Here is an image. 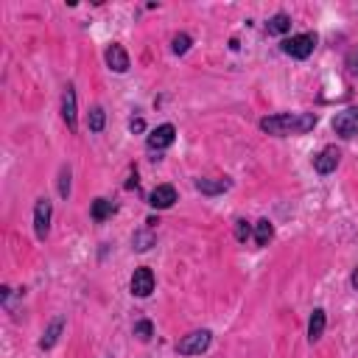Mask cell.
Instances as JSON below:
<instances>
[{
	"mask_svg": "<svg viewBox=\"0 0 358 358\" xmlns=\"http://www.w3.org/2000/svg\"><path fill=\"white\" fill-rule=\"evenodd\" d=\"M319 123L316 112H280L268 115L260 120V131L274 134V137H288V134H308Z\"/></svg>",
	"mask_w": 358,
	"mask_h": 358,
	"instance_id": "obj_1",
	"label": "cell"
},
{
	"mask_svg": "<svg viewBox=\"0 0 358 358\" xmlns=\"http://www.w3.org/2000/svg\"><path fill=\"white\" fill-rule=\"evenodd\" d=\"M210 344H213V333L207 330V327H201V330H190V333H185L179 341H176V352L179 355H201V352H207L210 350Z\"/></svg>",
	"mask_w": 358,
	"mask_h": 358,
	"instance_id": "obj_2",
	"label": "cell"
},
{
	"mask_svg": "<svg viewBox=\"0 0 358 358\" xmlns=\"http://www.w3.org/2000/svg\"><path fill=\"white\" fill-rule=\"evenodd\" d=\"M316 34H310V31H305V34H294V36H285L282 42H280V50L285 53V56H291V59H308L310 53H313V48H316Z\"/></svg>",
	"mask_w": 358,
	"mask_h": 358,
	"instance_id": "obj_3",
	"label": "cell"
},
{
	"mask_svg": "<svg viewBox=\"0 0 358 358\" xmlns=\"http://www.w3.org/2000/svg\"><path fill=\"white\" fill-rule=\"evenodd\" d=\"M50 218H53V204H50L48 196H39L36 204H34V232H36V241H48Z\"/></svg>",
	"mask_w": 358,
	"mask_h": 358,
	"instance_id": "obj_4",
	"label": "cell"
},
{
	"mask_svg": "<svg viewBox=\"0 0 358 358\" xmlns=\"http://www.w3.org/2000/svg\"><path fill=\"white\" fill-rule=\"evenodd\" d=\"M333 131L344 140L358 137V106H344L333 115Z\"/></svg>",
	"mask_w": 358,
	"mask_h": 358,
	"instance_id": "obj_5",
	"label": "cell"
},
{
	"mask_svg": "<svg viewBox=\"0 0 358 358\" xmlns=\"http://www.w3.org/2000/svg\"><path fill=\"white\" fill-rule=\"evenodd\" d=\"M173 140H176V129H173V123H159L157 129L148 131V137H145V148H148L151 154H154V151L159 154V151L171 148Z\"/></svg>",
	"mask_w": 358,
	"mask_h": 358,
	"instance_id": "obj_6",
	"label": "cell"
},
{
	"mask_svg": "<svg viewBox=\"0 0 358 358\" xmlns=\"http://www.w3.org/2000/svg\"><path fill=\"white\" fill-rule=\"evenodd\" d=\"M62 120L67 123L70 131L78 129V98H76V87L67 84L62 90Z\"/></svg>",
	"mask_w": 358,
	"mask_h": 358,
	"instance_id": "obj_7",
	"label": "cell"
},
{
	"mask_svg": "<svg viewBox=\"0 0 358 358\" xmlns=\"http://www.w3.org/2000/svg\"><path fill=\"white\" fill-rule=\"evenodd\" d=\"M154 271L148 268V266H140V268H134V274H131V280H129V291L134 294V296H140V299H145V296H151V291H154Z\"/></svg>",
	"mask_w": 358,
	"mask_h": 358,
	"instance_id": "obj_8",
	"label": "cell"
},
{
	"mask_svg": "<svg viewBox=\"0 0 358 358\" xmlns=\"http://www.w3.org/2000/svg\"><path fill=\"white\" fill-rule=\"evenodd\" d=\"M338 162H341V151H338L336 145H324V148L313 157V171L322 173V176H327V173H333V171L338 168Z\"/></svg>",
	"mask_w": 358,
	"mask_h": 358,
	"instance_id": "obj_9",
	"label": "cell"
},
{
	"mask_svg": "<svg viewBox=\"0 0 358 358\" xmlns=\"http://www.w3.org/2000/svg\"><path fill=\"white\" fill-rule=\"evenodd\" d=\"M103 59H106V67H109V70H115V73H129V67H131L126 48H123V45H117V42H112V45L106 48Z\"/></svg>",
	"mask_w": 358,
	"mask_h": 358,
	"instance_id": "obj_10",
	"label": "cell"
},
{
	"mask_svg": "<svg viewBox=\"0 0 358 358\" xmlns=\"http://www.w3.org/2000/svg\"><path fill=\"white\" fill-rule=\"evenodd\" d=\"M173 201H176V187L173 185H157L148 193V204L154 210H168V207H173Z\"/></svg>",
	"mask_w": 358,
	"mask_h": 358,
	"instance_id": "obj_11",
	"label": "cell"
},
{
	"mask_svg": "<svg viewBox=\"0 0 358 358\" xmlns=\"http://www.w3.org/2000/svg\"><path fill=\"white\" fill-rule=\"evenodd\" d=\"M193 187L201 193V196H218V193H224V190H229L232 187V179H207V176H199L196 182H193Z\"/></svg>",
	"mask_w": 358,
	"mask_h": 358,
	"instance_id": "obj_12",
	"label": "cell"
},
{
	"mask_svg": "<svg viewBox=\"0 0 358 358\" xmlns=\"http://www.w3.org/2000/svg\"><path fill=\"white\" fill-rule=\"evenodd\" d=\"M62 333H64V316H53V319L48 322L42 338H39V350H53Z\"/></svg>",
	"mask_w": 358,
	"mask_h": 358,
	"instance_id": "obj_13",
	"label": "cell"
},
{
	"mask_svg": "<svg viewBox=\"0 0 358 358\" xmlns=\"http://www.w3.org/2000/svg\"><path fill=\"white\" fill-rule=\"evenodd\" d=\"M324 327H327V313L324 308H313L310 319H308V341L316 344L322 336H324Z\"/></svg>",
	"mask_w": 358,
	"mask_h": 358,
	"instance_id": "obj_14",
	"label": "cell"
},
{
	"mask_svg": "<svg viewBox=\"0 0 358 358\" xmlns=\"http://www.w3.org/2000/svg\"><path fill=\"white\" fill-rule=\"evenodd\" d=\"M115 213H117V204L109 201V199H95L92 207H90V215H92V221H98V224H103V221L112 218Z\"/></svg>",
	"mask_w": 358,
	"mask_h": 358,
	"instance_id": "obj_15",
	"label": "cell"
},
{
	"mask_svg": "<svg viewBox=\"0 0 358 358\" xmlns=\"http://www.w3.org/2000/svg\"><path fill=\"white\" fill-rule=\"evenodd\" d=\"M154 243H157V235H154L151 227H143V229H137V232L131 235V246H134V252H148Z\"/></svg>",
	"mask_w": 358,
	"mask_h": 358,
	"instance_id": "obj_16",
	"label": "cell"
},
{
	"mask_svg": "<svg viewBox=\"0 0 358 358\" xmlns=\"http://www.w3.org/2000/svg\"><path fill=\"white\" fill-rule=\"evenodd\" d=\"M252 235H255V243H257V246H268V241L274 238V224H271L268 218H260V221L255 224Z\"/></svg>",
	"mask_w": 358,
	"mask_h": 358,
	"instance_id": "obj_17",
	"label": "cell"
},
{
	"mask_svg": "<svg viewBox=\"0 0 358 358\" xmlns=\"http://www.w3.org/2000/svg\"><path fill=\"white\" fill-rule=\"evenodd\" d=\"M103 126H106V112H103V106L95 103V106L87 112V129L98 134V131H103Z\"/></svg>",
	"mask_w": 358,
	"mask_h": 358,
	"instance_id": "obj_18",
	"label": "cell"
},
{
	"mask_svg": "<svg viewBox=\"0 0 358 358\" xmlns=\"http://www.w3.org/2000/svg\"><path fill=\"white\" fill-rule=\"evenodd\" d=\"M266 31H268V34H288V31H291V17H288L285 11L274 14V17L266 22Z\"/></svg>",
	"mask_w": 358,
	"mask_h": 358,
	"instance_id": "obj_19",
	"label": "cell"
},
{
	"mask_svg": "<svg viewBox=\"0 0 358 358\" xmlns=\"http://www.w3.org/2000/svg\"><path fill=\"white\" fill-rule=\"evenodd\" d=\"M131 333H134V338L137 341H151V336H154V324H151V319H137L134 322V327H131Z\"/></svg>",
	"mask_w": 358,
	"mask_h": 358,
	"instance_id": "obj_20",
	"label": "cell"
},
{
	"mask_svg": "<svg viewBox=\"0 0 358 358\" xmlns=\"http://www.w3.org/2000/svg\"><path fill=\"white\" fill-rule=\"evenodd\" d=\"M190 45H193L190 34H176V36L171 39V50H173L176 56H185V53L190 50Z\"/></svg>",
	"mask_w": 358,
	"mask_h": 358,
	"instance_id": "obj_21",
	"label": "cell"
},
{
	"mask_svg": "<svg viewBox=\"0 0 358 358\" xmlns=\"http://www.w3.org/2000/svg\"><path fill=\"white\" fill-rule=\"evenodd\" d=\"M252 229H255V227H252L246 218H238V221H235V241H238V243H246V241L252 238Z\"/></svg>",
	"mask_w": 358,
	"mask_h": 358,
	"instance_id": "obj_22",
	"label": "cell"
},
{
	"mask_svg": "<svg viewBox=\"0 0 358 358\" xmlns=\"http://www.w3.org/2000/svg\"><path fill=\"white\" fill-rule=\"evenodd\" d=\"M70 176H73V173H70V165H62V168H59V196H62V199L70 196Z\"/></svg>",
	"mask_w": 358,
	"mask_h": 358,
	"instance_id": "obj_23",
	"label": "cell"
},
{
	"mask_svg": "<svg viewBox=\"0 0 358 358\" xmlns=\"http://www.w3.org/2000/svg\"><path fill=\"white\" fill-rule=\"evenodd\" d=\"M344 64H347V70H350L352 76H358V48H352V50L344 56Z\"/></svg>",
	"mask_w": 358,
	"mask_h": 358,
	"instance_id": "obj_24",
	"label": "cell"
},
{
	"mask_svg": "<svg viewBox=\"0 0 358 358\" xmlns=\"http://www.w3.org/2000/svg\"><path fill=\"white\" fill-rule=\"evenodd\" d=\"M143 129H145L143 117H131V120H129V131H143Z\"/></svg>",
	"mask_w": 358,
	"mask_h": 358,
	"instance_id": "obj_25",
	"label": "cell"
},
{
	"mask_svg": "<svg viewBox=\"0 0 358 358\" xmlns=\"http://www.w3.org/2000/svg\"><path fill=\"white\" fill-rule=\"evenodd\" d=\"M126 190H137V171L129 176V182H126Z\"/></svg>",
	"mask_w": 358,
	"mask_h": 358,
	"instance_id": "obj_26",
	"label": "cell"
},
{
	"mask_svg": "<svg viewBox=\"0 0 358 358\" xmlns=\"http://www.w3.org/2000/svg\"><path fill=\"white\" fill-rule=\"evenodd\" d=\"M350 285H352V288H355V291H358V268H355V271H352V274H350Z\"/></svg>",
	"mask_w": 358,
	"mask_h": 358,
	"instance_id": "obj_27",
	"label": "cell"
}]
</instances>
